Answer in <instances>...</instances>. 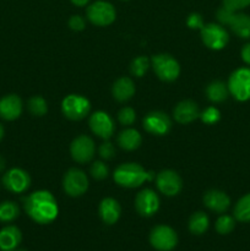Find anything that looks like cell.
I'll list each match as a JSON object with an SVG mask.
<instances>
[{
	"label": "cell",
	"instance_id": "cell-1",
	"mask_svg": "<svg viewBox=\"0 0 250 251\" xmlns=\"http://www.w3.org/2000/svg\"><path fill=\"white\" fill-rule=\"evenodd\" d=\"M24 208L29 218L38 225H49L59 213L55 198L47 190L34 191L24 198Z\"/></svg>",
	"mask_w": 250,
	"mask_h": 251
},
{
	"label": "cell",
	"instance_id": "cell-2",
	"mask_svg": "<svg viewBox=\"0 0 250 251\" xmlns=\"http://www.w3.org/2000/svg\"><path fill=\"white\" fill-rule=\"evenodd\" d=\"M153 173H147L140 164L124 163L120 164L114 172L115 183L123 188L134 189L141 185L145 180L153 179Z\"/></svg>",
	"mask_w": 250,
	"mask_h": 251
},
{
	"label": "cell",
	"instance_id": "cell-3",
	"mask_svg": "<svg viewBox=\"0 0 250 251\" xmlns=\"http://www.w3.org/2000/svg\"><path fill=\"white\" fill-rule=\"evenodd\" d=\"M151 66L159 80L172 82L176 80L180 74V66L174 56L169 54H157L151 58Z\"/></svg>",
	"mask_w": 250,
	"mask_h": 251
},
{
	"label": "cell",
	"instance_id": "cell-4",
	"mask_svg": "<svg viewBox=\"0 0 250 251\" xmlns=\"http://www.w3.org/2000/svg\"><path fill=\"white\" fill-rule=\"evenodd\" d=\"M229 93L240 102L250 100V69L240 68L233 71L228 80Z\"/></svg>",
	"mask_w": 250,
	"mask_h": 251
},
{
	"label": "cell",
	"instance_id": "cell-5",
	"mask_svg": "<svg viewBox=\"0 0 250 251\" xmlns=\"http://www.w3.org/2000/svg\"><path fill=\"white\" fill-rule=\"evenodd\" d=\"M200 33L203 44L213 50L223 49L229 42L227 29L218 24L203 25L200 28Z\"/></svg>",
	"mask_w": 250,
	"mask_h": 251
},
{
	"label": "cell",
	"instance_id": "cell-6",
	"mask_svg": "<svg viewBox=\"0 0 250 251\" xmlns=\"http://www.w3.org/2000/svg\"><path fill=\"white\" fill-rule=\"evenodd\" d=\"M87 19L96 26H108L113 24L117 17L115 7L104 0H97L87 7Z\"/></svg>",
	"mask_w": 250,
	"mask_h": 251
},
{
	"label": "cell",
	"instance_id": "cell-7",
	"mask_svg": "<svg viewBox=\"0 0 250 251\" xmlns=\"http://www.w3.org/2000/svg\"><path fill=\"white\" fill-rule=\"evenodd\" d=\"M150 244L158 251H171L178 244V235L169 226H156L150 233Z\"/></svg>",
	"mask_w": 250,
	"mask_h": 251
},
{
	"label": "cell",
	"instance_id": "cell-8",
	"mask_svg": "<svg viewBox=\"0 0 250 251\" xmlns=\"http://www.w3.org/2000/svg\"><path fill=\"white\" fill-rule=\"evenodd\" d=\"M90 109V100L80 95L66 96L61 103V112L70 120L83 119L88 115Z\"/></svg>",
	"mask_w": 250,
	"mask_h": 251
},
{
	"label": "cell",
	"instance_id": "cell-9",
	"mask_svg": "<svg viewBox=\"0 0 250 251\" xmlns=\"http://www.w3.org/2000/svg\"><path fill=\"white\" fill-rule=\"evenodd\" d=\"M64 191L71 198L83 195L88 189L87 176L81 169L71 168L65 173L63 179Z\"/></svg>",
	"mask_w": 250,
	"mask_h": 251
},
{
	"label": "cell",
	"instance_id": "cell-10",
	"mask_svg": "<svg viewBox=\"0 0 250 251\" xmlns=\"http://www.w3.org/2000/svg\"><path fill=\"white\" fill-rule=\"evenodd\" d=\"M2 185L12 194H22L31 185V178L21 168H11L2 176Z\"/></svg>",
	"mask_w": 250,
	"mask_h": 251
},
{
	"label": "cell",
	"instance_id": "cell-11",
	"mask_svg": "<svg viewBox=\"0 0 250 251\" xmlns=\"http://www.w3.org/2000/svg\"><path fill=\"white\" fill-rule=\"evenodd\" d=\"M144 127L147 132L156 136H164L172 129V120L164 112L153 110L144 118Z\"/></svg>",
	"mask_w": 250,
	"mask_h": 251
},
{
	"label": "cell",
	"instance_id": "cell-12",
	"mask_svg": "<svg viewBox=\"0 0 250 251\" xmlns=\"http://www.w3.org/2000/svg\"><path fill=\"white\" fill-rule=\"evenodd\" d=\"M88 124H90V127L93 134L97 135L98 137L103 140L110 139L113 134H114V122H113V119L108 113L102 112V110L93 113L90 117Z\"/></svg>",
	"mask_w": 250,
	"mask_h": 251
},
{
	"label": "cell",
	"instance_id": "cell-13",
	"mask_svg": "<svg viewBox=\"0 0 250 251\" xmlns=\"http://www.w3.org/2000/svg\"><path fill=\"white\" fill-rule=\"evenodd\" d=\"M95 142L86 135L76 137L70 145V153L74 161L78 163H87L95 156Z\"/></svg>",
	"mask_w": 250,
	"mask_h": 251
},
{
	"label": "cell",
	"instance_id": "cell-14",
	"mask_svg": "<svg viewBox=\"0 0 250 251\" xmlns=\"http://www.w3.org/2000/svg\"><path fill=\"white\" fill-rule=\"evenodd\" d=\"M156 184L158 190L166 196H175L183 189V181L178 173L171 169L162 171L157 174Z\"/></svg>",
	"mask_w": 250,
	"mask_h": 251
},
{
	"label": "cell",
	"instance_id": "cell-15",
	"mask_svg": "<svg viewBox=\"0 0 250 251\" xmlns=\"http://www.w3.org/2000/svg\"><path fill=\"white\" fill-rule=\"evenodd\" d=\"M135 208L142 217H152L159 208V198L151 189H144L135 198Z\"/></svg>",
	"mask_w": 250,
	"mask_h": 251
},
{
	"label": "cell",
	"instance_id": "cell-16",
	"mask_svg": "<svg viewBox=\"0 0 250 251\" xmlns=\"http://www.w3.org/2000/svg\"><path fill=\"white\" fill-rule=\"evenodd\" d=\"M22 104L21 98L17 95H7L0 98V118L7 122L16 120L20 118L22 113Z\"/></svg>",
	"mask_w": 250,
	"mask_h": 251
},
{
	"label": "cell",
	"instance_id": "cell-17",
	"mask_svg": "<svg viewBox=\"0 0 250 251\" xmlns=\"http://www.w3.org/2000/svg\"><path fill=\"white\" fill-rule=\"evenodd\" d=\"M203 203L208 210L216 213H223L229 208L230 199L225 191L212 189V190L206 191L203 195Z\"/></svg>",
	"mask_w": 250,
	"mask_h": 251
},
{
	"label": "cell",
	"instance_id": "cell-18",
	"mask_svg": "<svg viewBox=\"0 0 250 251\" xmlns=\"http://www.w3.org/2000/svg\"><path fill=\"white\" fill-rule=\"evenodd\" d=\"M174 119L180 124H189L200 117V110L194 100H181L174 108Z\"/></svg>",
	"mask_w": 250,
	"mask_h": 251
},
{
	"label": "cell",
	"instance_id": "cell-19",
	"mask_svg": "<svg viewBox=\"0 0 250 251\" xmlns=\"http://www.w3.org/2000/svg\"><path fill=\"white\" fill-rule=\"evenodd\" d=\"M98 213H100V220L103 223L108 226H112L118 222L122 213V208H120L119 202L115 199L105 198L100 201V207H98Z\"/></svg>",
	"mask_w": 250,
	"mask_h": 251
},
{
	"label": "cell",
	"instance_id": "cell-20",
	"mask_svg": "<svg viewBox=\"0 0 250 251\" xmlns=\"http://www.w3.org/2000/svg\"><path fill=\"white\" fill-rule=\"evenodd\" d=\"M22 242V233L16 226H6L0 230V250H16Z\"/></svg>",
	"mask_w": 250,
	"mask_h": 251
},
{
	"label": "cell",
	"instance_id": "cell-21",
	"mask_svg": "<svg viewBox=\"0 0 250 251\" xmlns=\"http://www.w3.org/2000/svg\"><path fill=\"white\" fill-rule=\"evenodd\" d=\"M113 97L118 102H126L134 96L135 85L131 78L129 77H120L114 82L112 88Z\"/></svg>",
	"mask_w": 250,
	"mask_h": 251
},
{
	"label": "cell",
	"instance_id": "cell-22",
	"mask_svg": "<svg viewBox=\"0 0 250 251\" xmlns=\"http://www.w3.org/2000/svg\"><path fill=\"white\" fill-rule=\"evenodd\" d=\"M118 145L125 151H134L139 149L142 142V137L140 132L135 129H125L118 135Z\"/></svg>",
	"mask_w": 250,
	"mask_h": 251
},
{
	"label": "cell",
	"instance_id": "cell-23",
	"mask_svg": "<svg viewBox=\"0 0 250 251\" xmlns=\"http://www.w3.org/2000/svg\"><path fill=\"white\" fill-rule=\"evenodd\" d=\"M228 95H229L228 85H225L223 81H212L206 87V96H207L208 100H211L213 103L225 102L228 98Z\"/></svg>",
	"mask_w": 250,
	"mask_h": 251
},
{
	"label": "cell",
	"instance_id": "cell-24",
	"mask_svg": "<svg viewBox=\"0 0 250 251\" xmlns=\"http://www.w3.org/2000/svg\"><path fill=\"white\" fill-rule=\"evenodd\" d=\"M230 29L243 39H250V16L235 12L229 24Z\"/></svg>",
	"mask_w": 250,
	"mask_h": 251
},
{
	"label": "cell",
	"instance_id": "cell-25",
	"mask_svg": "<svg viewBox=\"0 0 250 251\" xmlns=\"http://www.w3.org/2000/svg\"><path fill=\"white\" fill-rule=\"evenodd\" d=\"M188 227L191 234L201 235L210 227V220H208L206 213L199 211V212H195L194 215H191L188 223Z\"/></svg>",
	"mask_w": 250,
	"mask_h": 251
},
{
	"label": "cell",
	"instance_id": "cell-26",
	"mask_svg": "<svg viewBox=\"0 0 250 251\" xmlns=\"http://www.w3.org/2000/svg\"><path fill=\"white\" fill-rule=\"evenodd\" d=\"M234 218L239 222L249 223L250 222V194L243 196L239 199L234 206Z\"/></svg>",
	"mask_w": 250,
	"mask_h": 251
},
{
	"label": "cell",
	"instance_id": "cell-27",
	"mask_svg": "<svg viewBox=\"0 0 250 251\" xmlns=\"http://www.w3.org/2000/svg\"><path fill=\"white\" fill-rule=\"evenodd\" d=\"M20 216V207L14 201H4L0 203V222H14Z\"/></svg>",
	"mask_w": 250,
	"mask_h": 251
},
{
	"label": "cell",
	"instance_id": "cell-28",
	"mask_svg": "<svg viewBox=\"0 0 250 251\" xmlns=\"http://www.w3.org/2000/svg\"><path fill=\"white\" fill-rule=\"evenodd\" d=\"M27 107H28L29 113L33 114L34 117H43L48 112V104L41 96H33L29 98Z\"/></svg>",
	"mask_w": 250,
	"mask_h": 251
},
{
	"label": "cell",
	"instance_id": "cell-29",
	"mask_svg": "<svg viewBox=\"0 0 250 251\" xmlns=\"http://www.w3.org/2000/svg\"><path fill=\"white\" fill-rule=\"evenodd\" d=\"M216 232L221 235L229 234L230 232H233V229L235 228V218L232 216L223 215L216 221Z\"/></svg>",
	"mask_w": 250,
	"mask_h": 251
},
{
	"label": "cell",
	"instance_id": "cell-30",
	"mask_svg": "<svg viewBox=\"0 0 250 251\" xmlns=\"http://www.w3.org/2000/svg\"><path fill=\"white\" fill-rule=\"evenodd\" d=\"M150 66H151V61L146 56H137L131 61L130 73L136 76V77H142L146 74V71L149 70Z\"/></svg>",
	"mask_w": 250,
	"mask_h": 251
},
{
	"label": "cell",
	"instance_id": "cell-31",
	"mask_svg": "<svg viewBox=\"0 0 250 251\" xmlns=\"http://www.w3.org/2000/svg\"><path fill=\"white\" fill-rule=\"evenodd\" d=\"M118 120L124 126H130L136 120V113H135V110L132 108L124 107L118 113Z\"/></svg>",
	"mask_w": 250,
	"mask_h": 251
},
{
	"label": "cell",
	"instance_id": "cell-32",
	"mask_svg": "<svg viewBox=\"0 0 250 251\" xmlns=\"http://www.w3.org/2000/svg\"><path fill=\"white\" fill-rule=\"evenodd\" d=\"M90 173L96 180H103L108 176V167L102 161H96L91 164Z\"/></svg>",
	"mask_w": 250,
	"mask_h": 251
},
{
	"label": "cell",
	"instance_id": "cell-33",
	"mask_svg": "<svg viewBox=\"0 0 250 251\" xmlns=\"http://www.w3.org/2000/svg\"><path fill=\"white\" fill-rule=\"evenodd\" d=\"M200 118H201V120L205 123V124L211 125V124H215V123H217L218 120H220L221 113L217 108L208 107V108H206L202 113H201Z\"/></svg>",
	"mask_w": 250,
	"mask_h": 251
},
{
	"label": "cell",
	"instance_id": "cell-34",
	"mask_svg": "<svg viewBox=\"0 0 250 251\" xmlns=\"http://www.w3.org/2000/svg\"><path fill=\"white\" fill-rule=\"evenodd\" d=\"M235 11H232L228 7L222 6L217 10V14H216V17H217L218 22L222 25H229L230 21H232L233 16H234Z\"/></svg>",
	"mask_w": 250,
	"mask_h": 251
},
{
	"label": "cell",
	"instance_id": "cell-35",
	"mask_svg": "<svg viewBox=\"0 0 250 251\" xmlns=\"http://www.w3.org/2000/svg\"><path fill=\"white\" fill-rule=\"evenodd\" d=\"M98 153H100V158L112 159L115 156V147L113 146L112 142L105 140V142H103L100 146V149H98Z\"/></svg>",
	"mask_w": 250,
	"mask_h": 251
},
{
	"label": "cell",
	"instance_id": "cell-36",
	"mask_svg": "<svg viewBox=\"0 0 250 251\" xmlns=\"http://www.w3.org/2000/svg\"><path fill=\"white\" fill-rule=\"evenodd\" d=\"M250 5V0H223V6L228 7L232 11L237 12L238 10H243Z\"/></svg>",
	"mask_w": 250,
	"mask_h": 251
},
{
	"label": "cell",
	"instance_id": "cell-37",
	"mask_svg": "<svg viewBox=\"0 0 250 251\" xmlns=\"http://www.w3.org/2000/svg\"><path fill=\"white\" fill-rule=\"evenodd\" d=\"M186 25H188L189 28L200 29L203 26L202 16L200 14H198V12H193V14L189 15L188 20H186Z\"/></svg>",
	"mask_w": 250,
	"mask_h": 251
},
{
	"label": "cell",
	"instance_id": "cell-38",
	"mask_svg": "<svg viewBox=\"0 0 250 251\" xmlns=\"http://www.w3.org/2000/svg\"><path fill=\"white\" fill-rule=\"evenodd\" d=\"M85 19H83L82 16H80V15H74V16H71L70 19H69V27H70L73 31H82V29L85 28Z\"/></svg>",
	"mask_w": 250,
	"mask_h": 251
},
{
	"label": "cell",
	"instance_id": "cell-39",
	"mask_svg": "<svg viewBox=\"0 0 250 251\" xmlns=\"http://www.w3.org/2000/svg\"><path fill=\"white\" fill-rule=\"evenodd\" d=\"M242 59L245 64L250 65V43H247L242 48Z\"/></svg>",
	"mask_w": 250,
	"mask_h": 251
},
{
	"label": "cell",
	"instance_id": "cell-40",
	"mask_svg": "<svg viewBox=\"0 0 250 251\" xmlns=\"http://www.w3.org/2000/svg\"><path fill=\"white\" fill-rule=\"evenodd\" d=\"M71 2L76 6H86L90 2V0H71Z\"/></svg>",
	"mask_w": 250,
	"mask_h": 251
},
{
	"label": "cell",
	"instance_id": "cell-41",
	"mask_svg": "<svg viewBox=\"0 0 250 251\" xmlns=\"http://www.w3.org/2000/svg\"><path fill=\"white\" fill-rule=\"evenodd\" d=\"M5 166H6V164H5V159L2 158L1 156H0V173H1V172L4 171Z\"/></svg>",
	"mask_w": 250,
	"mask_h": 251
},
{
	"label": "cell",
	"instance_id": "cell-42",
	"mask_svg": "<svg viewBox=\"0 0 250 251\" xmlns=\"http://www.w3.org/2000/svg\"><path fill=\"white\" fill-rule=\"evenodd\" d=\"M4 126H2L1 124H0V141L2 140V137H4Z\"/></svg>",
	"mask_w": 250,
	"mask_h": 251
},
{
	"label": "cell",
	"instance_id": "cell-43",
	"mask_svg": "<svg viewBox=\"0 0 250 251\" xmlns=\"http://www.w3.org/2000/svg\"><path fill=\"white\" fill-rule=\"evenodd\" d=\"M12 251H26V250H12Z\"/></svg>",
	"mask_w": 250,
	"mask_h": 251
},
{
	"label": "cell",
	"instance_id": "cell-44",
	"mask_svg": "<svg viewBox=\"0 0 250 251\" xmlns=\"http://www.w3.org/2000/svg\"><path fill=\"white\" fill-rule=\"evenodd\" d=\"M123 1H127V0H123Z\"/></svg>",
	"mask_w": 250,
	"mask_h": 251
}]
</instances>
